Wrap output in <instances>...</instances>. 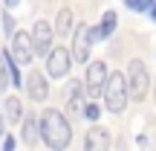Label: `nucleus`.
Returning a JSON list of instances; mask_svg holds the SVG:
<instances>
[{
  "instance_id": "1",
  "label": "nucleus",
  "mask_w": 156,
  "mask_h": 151,
  "mask_svg": "<svg viewBox=\"0 0 156 151\" xmlns=\"http://www.w3.org/2000/svg\"><path fill=\"white\" fill-rule=\"evenodd\" d=\"M41 140L52 151H64L73 142V125L58 108H46L41 113Z\"/></svg>"
},
{
  "instance_id": "2",
  "label": "nucleus",
  "mask_w": 156,
  "mask_h": 151,
  "mask_svg": "<svg viewBox=\"0 0 156 151\" xmlns=\"http://www.w3.org/2000/svg\"><path fill=\"white\" fill-rule=\"evenodd\" d=\"M127 99H130L127 76L110 73V76H107V84H104V108L110 113H122L124 108H127Z\"/></svg>"
},
{
  "instance_id": "3",
  "label": "nucleus",
  "mask_w": 156,
  "mask_h": 151,
  "mask_svg": "<svg viewBox=\"0 0 156 151\" xmlns=\"http://www.w3.org/2000/svg\"><path fill=\"white\" fill-rule=\"evenodd\" d=\"M127 84H130V99L133 102H142L147 96V90H151V76H147L145 61L133 58V61L127 64Z\"/></svg>"
},
{
  "instance_id": "4",
  "label": "nucleus",
  "mask_w": 156,
  "mask_h": 151,
  "mask_svg": "<svg viewBox=\"0 0 156 151\" xmlns=\"http://www.w3.org/2000/svg\"><path fill=\"white\" fill-rule=\"evenodd\" d=\"M95 41H98V26H87V23L75 26V32H73V58L78 64H87L90 50H93Z\"/></svg>"
},
{
  "instance_id": "5",
  "label": "nucleus",
  "mask_w": 156,
  "mask_h": 151,
  "mask_svg": "<svg viewBox=\"0 0 156 151\" xmlns=\"http://www.w3.org/2000/svg\"><path fill=\"white\" fill-rule=\"evenodd\" d=\"M107 76H110V73H107V64H104V61H90V64H87V76L81 78L87 96H93V99H95V96L104 93Z\"/></svg>"
},
{
  "instance_id": "6",
  "label": "nucleus",
  "mask_w": 156,
  "mask_h": 151,
  "mask_svg": "<svg viewBox=\"0 0 156 151\" xmlns=\"http://www.w3.org/2000/svg\"><path fill=\"white\" fill-rule=\"evenodd\" d=\"M73 52L67 50V47H58V50H49V55H46V73L52 78H64L69 76V67H73Z\"/></svg>"
},
{
  "instance_id": "7",
  "label": "nucleus",
  "mask_w": 156,
  "mask_h": 151,
  "mask_svg": "<svg viewBox=\"0 0 156 151\" xmlns=\"http://www.w3.org/2000/svg\"><path fill=\"white\" fill-rule=\"evenodd\" d=\"M52 38H55V26H52L49 21H35V26H32V41H35V52H38V55H49Z\"/></svg>"
},
{
  "instance_id": "8",
  "label": "nucleus",
  "mask_w": 156,
  "mask_h": 151,
  "mask_svg": "<svg viewBox=\"0 0 156 151\" xmlns=\"http://www.w3.org/2000/svg\"><path fill=\"white\" fill-rule=\"evenodd\" d=\"M9 52L20 64H32V58H35V41H32V35H29V32H15V35H12Z\"/></svg>"
},
{
  "instance_id": "9",
  "label": "nucleus",
  "mask_w": 156,
  "mask_h": 151,
  "mask_svg": "<svg viewBox=\"0 0 156 151\" xmlns=\"http://www.w3.org/2000/svg\"><path fill=\"white\" fill-rule=\"evenodd\" d=\"M84 81H69L67 84V113L69 116H84Z\"/></svg>"
},
{
  "instance_id": "10",
  "label": "nucleus",
  "mask_w": 156,
  "mask_h": 151,
  "mask_svg": "<svg viewBox=\"0 0 156 151\" xmlns=\"http://www.w3.org/2000/svg\"><path fill=\"white\" fill-rule=\"evenodd\" d=\"M110 142H113L110 131L101 128V125L90 128V131H87V137H84V148H87V151H104V148H110Z\"/></svg>"
},
{
  "instance_id": "11",
  "label": "nucleus",
  "mask_w": 156,
  "mask_h": 151,
  "mask_svg": "<svg viewBox=\"0 0 156 151\" xmlns=\"http://www.w3.org/2000/svg\"><path fill=\"white\" fill-rule=\"evenodd\" d=\"M26 90H29V99L32 102H44L46 96H49V81H46V76H41L38 70H35V73L26 78Z\"/></svg>"
},
{
  "instance_id": "12",
  "label": "nucleus",
  "mask_w": 156,
  "mask_h": 151,
  "mask_svg": "<svg viewBox=\"0 0 156 151\" xmlns=\"http://www.w3.org/2000/svg\"><path fill=\"white\" fill-rule=\"evenodd\" d=\"M116 26H119V15L113 9H107L104 15H101V21H98V41H107L116 32Z\"/></svg>"
},
{
  "instance_id": "13",
  "label": "nucleus",
  "mask_w": 156,
  "mask_h": 151,
  "mask_svg": "<svg viewBox=\"0 0 156 151\" xmlns=\"http://www.w3.org/2000/svg\"><path fill=\"white\" fill-rule=\"evenodd\" d=\"M41 137V128H38V116H26L23 119V142L26 145H35Z\"/></svg>"
},
{
  "instance_id": "14",
  "label": "nucleus",
  "mask_w": 156,
  "mask_h": 151,
  "mask_svg": "<svg viewBox=\"0 0 156 151\" xmlns=\"http://www.w3.org/2000/svg\"><path fill=\"white\" fill-rule=\"evenodd\" d=\"M3 105H6V119H9L12 125H17V122L23 119V105H20V99H17V96H9Z\"/></svg>"
},
{
  "instance_id": "15",
  "label": "nucleus",
  "mask_w": 156,
  "mask_h": 151,
  "mask_svg": "<svg viewBox=\"0 0 156 151\" xmlns=\"http://www.w3.org/2000/svg\"><path fill=\"white\" fill-rule=\"evenodd\" d=\"M73 32V9H61L55 21V35H69Z\"/></svg>"
},
{
  "instance_id": "16",
  "label": "nucleus",
  "mask_w": 156,
  "mask_h": 151,
  "mask_svg": "<svg viewBox=\"0 0 156 151\" xmlns=\"http://www.w3.org/2000/svg\"><path fill=\"white\" fill-rule=\"evenodd\" d=\"M6 64H9V76H12V84H15V87H20V84H26L23 81V76H20V67H17V58L12 55V52H6Z\"/></svg>"
},
{
  "instance_id": "17",
  "label": "nucleus",
  "mask_w": 156,
  "mask_h": 151,
  "mask_svg": "<svg viewBox=\"0 0 156 151\" xmlns=\"http://www.w3.org/2000/svg\"><path fill=\"white\" fill-rule=\"evenodd\" d=\"M12 84V76H9V64H6V52H0V93Z\"/></svg>"
},
{
  "instance_id": "18",
  "label": "nucleus",
  "mask_w": 156,
  "mask_h": 151,
  "mask_svg": "<svg viewBox=\"0 0 156 151\" xmlns=\"http://www.w3.org/2000/svg\"><path fill=\"white\" fill-rule=\"evenodd\" d=\"M156 0H124V6H127L130 12H151V6Z\"/></svg>"
},
{
  "instance_id": "19",
  "label": "nucleus",
  "mask_w": 156,
  "mask_h": 151,
  "mask_svg": "<svg viewBox=\"0 0 156 151\" xmlns=\"http://www.w3.org/2000/svg\"><path fill=\"white\" fill-rule=\"evenodd\" d=\"M84 116H87L90 122H98V116H101V108L90 102V105H84Z\"/></svg>"
},
{
  "instance_id": "20",
  "label": "nucleus",
  "mask_w": 156,
  "mask_h": 151,
  "mask_svg": "<svg viewBox=\"0 0 156 151\" xmlns=\"http://www.w3.org/2000/svg\"><path fill=\"white\" fill-rule=\"evenodd\" d=\"M3 26H6V35L12 38V35H15V21H12V15H9V12H6V17H3Z\"/></svg>"
},
{
  "instance_id": "21",
  "label": "nucleus",
  "mask_w": 156,
  "mask_h": 151,
  "mask_svg": "<svg viewBox=\"0 0 156 151\" xmlns=\"http://www.w3.org/2000/svg\"><path fill=\"white\" fill-rule=\"evenodd\" d=\"M3 148H6V151L15 148V137H6V140H3Z\"/></svg>"
},
{
  "instance_id": "22",
  "label": "nucleus",
  "mask_w": 156,
  "mask_h": 151,
  "mask_svg": "<svg viewBox=\"0 0 156 151\" xmlns=\"http://www.w3.org/2000/svg\"><path fill=\"white\" fill-rule=\"evenodd\" d=\"M147 15H151V21H153V23H156V3H153V6H151V12H147Z\"/></svg>"
},
{
  "instance_id": "23",
  "label": "nucleus",
  "mask_w": 156,
  "mask_h": 151,
  "mask_svg": "<svg viewBox=\"0 0 156 151\" xmlns=\"http://www.w3.org/2000/svg\"><path fill=\"white\" fill-rule=\"evenodd\" d=\"M17 3H20V0H6V6H9V9H12V6H17Z\"/></svg>"
},
{
  "instance_id": "24",
  "label": "nucleus",
  "mask_w": 156,
  "mask_h": 151,
  "mask_svg": "<svg viewBox=\"0 0 156 151\" xmlns=\"http://www.w3.org/2000/svg\"><path fill=\"white\" fill-rule=\"evenodd\" d=\"M3 131H6V128H3V116H0V137H3Z\"/></svg>"
}]
</instances>
